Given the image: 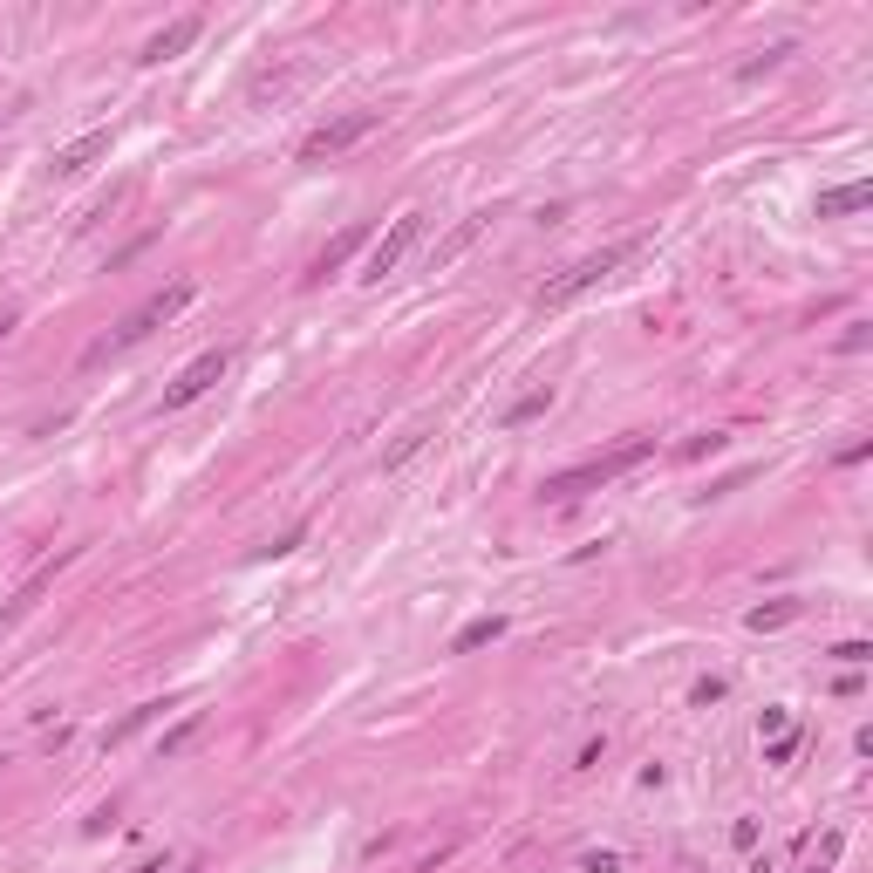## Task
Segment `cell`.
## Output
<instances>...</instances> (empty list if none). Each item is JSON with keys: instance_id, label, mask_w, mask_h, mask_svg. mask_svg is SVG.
<instances>
[{"instance_id": "cb8c5ba5", "label": "cell", "mask_w": 873, "mask_h": 873, "mask_svg": "<svg viewBox=\"0 0 873 873\" xmlns=\"http://www.w3.org/2000/svg\"><path fill=\"white\" fill-rule=\"evenodd\" d=\"M580 867H587V873H621V853H587Z\"/></svg>"}, {"instance_id": "d6986e66", "label": "cell", "mask_w": 873, "mask_h": 873, "mask_svg": "<svg viewBox=\"0 0 873 873\" xmlns=\"http://www.w3.org/2000/svg\"><path fill=\"white\" fill-rule=\"evenodd\" d=\"M723 689H730L723 676H703V683L689 689V703H696V710H710V703H723Z\"/></svg>"}, {"instance_id": "9a60e30c", "label": "cell", "mask_w": 873, "mask_h": 873, "mask_svg": "<svg viewBox=\"0 0 873 873\" xmlns=\"http://www.w3.org/2000/svg\"><path fill=\"white\" fill-rule=\"evenodd\" d=\"M478 232H485V219H457V232H451V239H444V246H437V266H451L457 253H464V246L478 239Z\"/></svg>"}, {"instance_id": "e0dca14e", "label": "cell", "mask_w": 873, "mask_h": 873, "mask_svg": "<svg viewBox=\"0 0 873 873\" xmlns=\"http://www.w3.org/2000/svg\"><path fill=\"white\" fill-rule=\"evenodd\" d=\"M798 744H805V737H798V723H792V730H778V737L764 744V764H792V751H798Z\"/></svg>"}, {"instance_id": "ac0fdd59", "label": "cell", "mask_w": 873, "mask_h": 873, "mask_svg": "<svg viewBox=\"0 0 873 873\" xmlns=\"http://www.w3.org/2000/svg\"><path fill=\"white\" fill-rule=\"evenodd\" d=\"M198 723H205V717H198V710H191V717L178 723V730H164V758H178V751H185L191 737H198Z\"/></svg>"}, {"instance_id": "603a6c76", "label": "cell", "mask_w": 873, "mask_h": 873, "mask_svg": "<svg viewBox=\"0 0 873 873\" xmlns=\"http://www.w3.org/2000/svg\"><path fill=\"white\" fill-rule=\"evenodd\" d=\"M758 730H764V737H778V730H792V710H778V703H771V710H764V717H758Z\"/></svg>"}, {"instance_id": "7c38bea8", "label": "cell", "mask_w": 873, "mask_h": 873, "mask_svg": "<svg viewBox=\"0 0 873 873\" xmlns=\"http://www.w3.org/2000/svg\"><path fill=\"white\" fill-rule=\"evenodd\" d=\"M546 410H553V389H546V382H539V389H526V396H519V403H505V430H519V423H532V417H546Z\"/></svg>"}, {"instance_id": "ffe728a7", "label": "cell", "mask_w": 873, "mask_h": 873, "mask_svg": "<svg viewBox=\"0 0 873 873\" xmlns=\"http://www.w3.org/2000/svg\"><path fill=\"white\" fill-rule=\"evenodd\" d=\"M301 539H307V526H287L280 539H273V546H260V560H280V553H294Z\"/></svg>"}, {"instance_id": "4fadbf2b", "label": "cell", "mask_w": 873, "mask_h": 873, "mask_svg": "<svg viewBox=\"0 0 873 873\" xmlns=\"http://www.w3.org/2000/svg\"><path fill=\"white\" fill-rule=\"evenodd\" d=\"M157 717H164V703H137V710H130L123 723H110V730H103V751H116V744H130V737H137L144 723H157Z\"/></svg>"}, {"instance_id": "52a82bcc", "label": "cell", "mask_w": 873, "mask_h": 873, "mask_svg": "<svg viewBox=\"0 0 873 873\" xmlns=\"http://www.w3.org/2000/svg\"><path fill=\"white\" fill-rule=\"evenodd\" d=\"M369 239H376V226H369V219H355V226H348V232H335V239L321 246V260L307 266V280H328V273H342V266L355 260V253H362Z\"/></svg>"}, {"instance_id": "8fae6325", "label": "cell", "mask_w": 873, "mask_h": 873, "mask_svg": "<svg viewBox=\"0 0 873 873\" xmlns=\"http://www.w3.org/2000/svg\"><path fill=\"white\" fill-rule=\"evenodd\" d=\"M505 635V614H478V621H464L451 635V655H471V648H485V642H498Z\"/></svg>"}, {"instance_id": "484cf974", "label": "cell", "mask_w": 873, "mask_h": 873, "mask_svg": "<svg viewBox=\"0 0 873 873\" xmlns=\"http://www.w3.org/2000/svg\"><path fill=\"white\" fill-rule=\"evenodd\" d=\"M7 328H14V307H7V314H0V335H7Z\"/></svg>"}, {"instance_id": "ba28073f", "label": "cell", "mask_w": 873, "mask_h": 873, "mask_svg": "<svg viewBox=\"0 0 873 873\" xmlns=\"http://www.w3.org/2000/svg\"><path fill=\"white\" fill-rule=\"evenodd\" d=\"M96 157H110V130H82L76 144H62L55 151V178H82Z\"/></svg>"}, {"instance_id": "6da1fadb", "label": "cell", "mask_w": 873, "mask_h": 873, "mask_svg": "<svg viewBox=\"0 0 873 873\" xmlns=\"http://www.w3.org/2000/svg\"><path fill=\"white\" fill-rule=\"evenodd\" d=\"M642 253V239H614V246H601V253H587V260H573L567 273H553L546 287H539V314H560V307H573L587 287H601L608 273H621V266Z\"/></svg>"}, {"instance_id": "44dd1931", "label": "cell", "mask_w": 873, "mask_h": 873, "mask_svg": "<svg viewBox=\"0 0 873 873\" xmlns=\"http://www.w3.org/2000/svg\"><path fill=\"white\" fill-rule=\"evenodd\" d=\"M833 662H846V669H860V662H873V642H839Z\"/></svg>"}, {"instance_id": "8992f818", "label": "cell", "mask_w": 873, "mask_h": 873, "mask_svg": "<svg viewBox=\"0 0 873 873\" xmlns=\"http://www.w3.org/2000/svg\"><path fill=\"white\" fill-rule=\"evenodd\" d=\"M226 369H232V355H226V348H205L198 362H185V376L164 389V417H178V410H191V403H198L205 389H219V382H226Z\"/></svg>"}, {"instance_id": "30bf717a", "label": "cell", "mask_w": 873, "mask_h": 873, "mask_svg": "<svg viewBox=\"0 0 873 873\" xmlns=\"http://www.w3.org/2000/svg\"><path fill=\"white\" fill-rule=\"evenodd\" d=\"M867 205H873V185H867V178L819 191V219H846V212H867Z\"/></svg>"}, {"instance_id": "5b68a950", "label": "cell", "mask_w": 873, "mask_h": 873, "mask_svg": "<svg viewBox=\"0 0 873 873\" xmlns=\"http://www.w3.org/2000/svg\"><path fill=\"white\" fill-rule=\"evenodd\" d=\"M423 239V212H403V219H389V232H376L369 239V260H362V280L376 287V280H389L396 266L410 260V246Z\"/></svg>"}, {"instance_id": "7402d4cb", "label": "cell", "mask_w": 873, "mask_h": 873, "mask_svg": "<svg viewBox=\"0 0 873 873\" xmlns=\"http://www.w3.org/2000/svg\"><path fill=\"white\" fill-rule=\"evenodd\" d=\"M730 846L751 853V846H758V819H737V826H730Z\"/></svg>"}, {"instance_id": "d4e9b609", "label": "cell", "mask_w": 873, "mask_h": 873, "mask_svg": "<svg viewBox=\"0 0 873 873\" xmlns=\"http://www.w3.org/2000/svg\"><path fill=\"white\" fill-rule=\"evenodd\" d=\"M839 348H846V355H860V348H867V321H853V328L839 335Z\"/></svg>"}, {"instance_id": "9c48e42d", "label": "cell", "mask_w": 873, "mask_h": 873, "mask_svg": "<svg viewBox=\"0 0 873 873\" xmlns=\"http://www.w3.org/2000/svg\"><path fill=\"white\" fill-rule=\"evenodd\" d=\"M198 35H205V21H198V14H185V21H171V28H157V35L144 41V62H171V55H185Z\"/></svg>"}, {"instance_id": "2e32d148", "label": "cell", "mask_w": 873, "mask_h": 873, "mask_svg": "<svg viewBox=\"0 0 873 873\" xmlns=\"http://www.w3.org/2000/svg\"><path fill=\"white\" fill-rule=\"evenodd\" d=\"M785 55H792V41H778V48H764L758 62H744V69H737V82H758V76H771V69H778Z\"/></svg>"}, {"instance_id": "277c9868", "label": "cell", "mask_w": 873, "mask_h": 873, "mask_svg": "<svg viewBox=\"0 0 873 873\" xmlns=\"http://www.w3.org/2000/svg\"><path fill=\"white\" fill-rule=\"evenodd\" d=\"M382 123V110H348V116H328V123H321V130H307L301 137V164H321V157H342L348 144H362V137H369V130H376Z\"/></svg>"}, {"instance_id": "5bb4252c", "label": "cell", "mask_w": 873, "mask_h": 873, "mask_svg": "<svg viewBox=\"0 0 873 873\" xmlns=\"http://www.w3.org/2000/svg\"><path fill=\"white\" fill-rule=\"evenodd\" d=\"M798 608H805V601H771V608H751V614H744V628H758V635H771V628H785V621H798Z\"/></svg>"}, {"instance_id": "7a4b0ae2", "label": "cell", "mask_w": 873, "mask_h": 873, "mask_svg": "<svg viewBox=\"0 0 873 873\" xmlns=\"http://www.w3.org/2000/svg\"><path fill=\"white\" fill-rule=\"evenodd\" d=\"M655 457V437H628V444H614L608 457H587V464H573V471H553L539 492L546 498H580V492H601L608 478H621V471H635V464H648Z\"/></svg>"}, {"instance_id": "3957f363", "label": "cell", "mask_w": 873, "mask_h": 873, "mask_svg": "<svg viewBox=\"0 0 873 873\" xmlns=\"http://www.w3.org/2000/svg\"><path fill=\"white\" fill-rule=\"evenodd\" d=\"M191 294H198L191 280H171V287H157V294L137 307V314H130L123 328H116L110 342H96V348H89V362H103V355H116V348H137L144 335H157V328H164L171 314H185V307H191Z\"/></svg>"}]
</instances>
